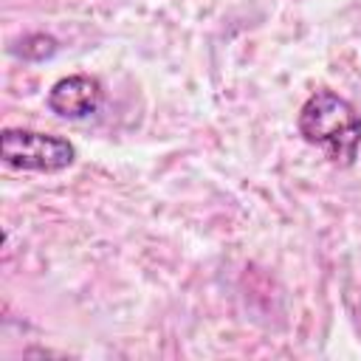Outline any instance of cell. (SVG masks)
I'll use <instances>...</instances> for the list:
<instances>
[{
	"instance_id": "1",
	"label": "cell",
	"mask_w": 361,
	"mask_h": 361,
	"mask_svg": "<svg viewBox=\"0 0 361 361\" xmlns=\"http://www.w3.org/2000/svg\"><path fill=\"white\" fill-rule=\"evenodd\" d=\"M299 135L322 149L333 164H353L361 147V116L358 110L333 90H316L296 116Z\"/></svg>"
},
{
	"instance_id": "2",
	"label": "cell",
	"mask_w": 361,
	"mask_h": 361,
	"mask_svg": "<svg viewBox=\"0 0 361 361\" xmlns=\"http://www.w3.org/2000/svg\"><path fill=\"white\" fill-rule=\"evenodd\" d=\"M0 158L20 172H62L76 161V147L62 135L6 127L0 135Z\"/></svg>"
},
{
	"instance_id": "3",
	"label": "cell",
	"mask_w": 361,
	"mask_h": 361,
	"mask_svg": "<svg viewBox=\"0 0 361 361\" xmlns=\"http://www.w3.org/2000/svg\"><path fill=\"white\" fill-rule=\"evenodd\" d=\"M102 99H104V90H102V82L96 76L73 73V76H65V79L51 85L45 104L59 118L79 121V118L93 116L102 107Z\"/></svg>"
},
{
	"instance_id": "4",
	"label": "cell",
	"mask_w": 361,
	"mask_h": 361,
	"mask_svg": "<svg viewBox=\"0 0 361 361\" xmlns=\"http://www.w3.org/2000/svg\"><path fill=\"white\" fill-rule=\"evenodd\" d=\"M20 45L23 48H14L23 59H34V62H39V59H48V56H54L56 54V39L54 37H48V34H28V37H23L20 39Z\"/></svg>"
}]
</instances>
